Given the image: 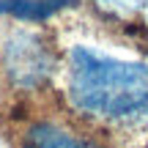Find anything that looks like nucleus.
Segmentation results:
<instances>
[{
	"instance_id": "1",
	"label": "nucleus",
	"mask_w": 148,
	"mask_h": 148,
	"mask_svg": "<svg viewBox=\"0 0 148 148\" xmlns=\"http://www.w3.org/2000/svg\"><path fill=\"white\" fill-rule=\"evenodd\" d=\"M69 96L82 112L115 123L148 115V66L90 47L69 52Z\"/></svg>"
},
{
	"instance_id": "2",
	"label": "nucleus",
	"mask_w": 148,
	"mask_h": 148,
	"mask_svg": "<svg viewBox=\"0 0 148 148\" xmlns=\"http://www.w3.org/2000/svg\"><path fill=\"white\" fill-rule=\"evenodd\" d=\"M5 69L19 85H38L49 71V52L30 33H19L8 41Z\"/></svg>"
},
{
	"instance_id": "3",
	"label": "nucleus",
	"mask_w": 148,
	"mask_h": 148,
	"mask_svg": "<svg viewBox=\"0 0 148 148\" xmlns=\"http://www.w3.org/2000/svg\"><path fill=\"white\" fill-rule=\"evenodd\" d=\"M22 148H104L96 140L71 132L58 121H33L22 134Z\"/></svg>"
},
{
	"instance_id": "4",
	"label": "nucleus",
	"mask_w": 148,
	"mask_h": 148,
	"mask_svg": "<svg viewBox=\"0 0 148 148\" xmlns=\"http://www.w3.org/2000/svg\"><path fill=\"white\" fill-rule=\"evenodd\" d=\"M69 0H0V11L16 19H47Z\"/></svg>"
},
{
	"instance_id": "5",
	"label": "nucleus",
	"mask_w": 148,
	"mask_h": 148,
	"mask_svg": "<svg viewBox=\"0 0 148 148\" xmlns=\"http://www.w3.org/2000/svg\"><path fill=\"white\" fill-rule=\"evenodd\" d=\"M101 8L126 16H148V0H96Z\"/></svg>"
}]
</instances>
